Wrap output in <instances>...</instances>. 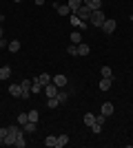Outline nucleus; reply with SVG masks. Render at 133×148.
Wrapping results in <instances>:
<instances>
[{
	"mask_svg": "<svg viewBox=\"0 0 133 148\" xmlns=\"http://www.w3.org/2000/svg\"><path fill=\"white\" fill-rule=\"evenodd\" d=\"M104 13H102V9H95V11H91V18H89V22H91V25L93 27H102L104 25Z\"/></svg>",
	"mask_w": 133,
	"mask_h": 148,
	"instance_id": "nucleus-1",
	"label": "nucleus"
},
{
	"mask_svg": "<svg viewBox=\"0 0 133 148\" xmlns=\"http://www.w3.org/2000/svg\"><path fill=\"white\" fill-rule=\"evenodd\" d=\"M115 27H118V25H115V20H113V18H107V20H104V25H102L100 29L104 31L107 36H111V33L115 31Z\"/></svg>",
	"mask_w": 133,
	"mask_h": 148,
	"instance_id": "nucleus-2",
	"label": "nucleus"
},
{
	"mask_svg": "<svg viewBox=\"0 0 133 148\" xmlns=\"http://www.w3.org/2000/svg\"><path fill=\"white\" fill-rule=\"evenodd\" d=\"M73 13H76V16H78L80 20H82V22H84V20H89V18H91V9H89L87 5H82L80 9H76Z\"/></svg>",
	"mask_w": 133,
	"mask_h": 148,
	"instance_id": "nucleus-3",
	"label": "nucleus"
},
{
	"mask_svg": "<svg viewBox=\"0 0 133 148\" xmlns=\"http://www.w3.org/2000/svg\"><path fill=\"white\" fill-rule=\"evenodd\" d=\"M51 82H53V84H56L58 88H64V86H67V75L58 73V75H56V77H53V80H51Z\"/></svg>",
	"mask_w": 133,
	"mask_h": 148,
	"instance_id": "nucleus-4",
	"label": "nucleus"
},
{
	"mask_svg": "<svg viewBox=\"0 0 133 148\" xmlns=\"http://www.w3.org/2000/svg\"><path fill=\"white\" fill-rule=\"evenodd\" d=\"M44 93H47V97H56L58 95V86L53 84V82H49V84L44 86Z\"/></svg>",
	"mask_w": 133,
	"mask_h": 148,
	"instance_id": "nucleus-5",
	"label": "nucleus"
},
{
	"mask_svg": "<svg viewBox=\"0 0 133 148\" xmlns=\"http://www.w3.org/2000/svg\"><path fill=\"white\" fill-rule=\"evenodd\" d=\"M82 5H87L91 11H95V9H102V2H100V0H82Z\"/></svg>",
	"mask_w": 133,
	"mask_h": 148,
	"instance_id": "nucleus-6",
	"label": "nucleus"
},
{
	"mask_svg": "<svg viewBox=\"0 0 133 148\" xmlns=\"http://www.w3.org/2000/svg\"><path fill=\"white\" fill-rule=\"evenodd\" d=\"M9 95H11V97H20V95H22V86H20V84H11V86H9Z\"/></svg>",
	"mask_w": 133,
	"mask_h": 148,
	"instance_id": "nucleus-7",
	"label": "nucleus"
},
{
	"mask_svg": "<svg viewBox=\"0 0 133 148\" xmlns=\"http://www.w3.org/2000/svg\"><path fill=\"white\" fill-rule=\"evenodd\" d=\"M56 11L60 13V16H71V9H69V5H56Z\"/></svg>",
	"mask_w": 133,
	"mask_h": 148,
	"instance_id": "nucleus-8",
	"label": "nucleus"
},
{
	"mask_svg": "<svg viewBox=\"0 0 133 148\" xmlns=\"http://www.w3.org/2000/svg\"><path fill=\"white\" fill-rule=\"evenodd\" d=\"M69 144V135H58V139H56V148H64Z\"/></svg>",
	"mask_w": 133,
	"mask_h": 148,
	"instance_id": "nucleus-9",
	"label": "nucleus"
},
{
	"mask_svg": "<svg viewBox=\"0 0 133 148\" xmlns=\"http://www.w3.org/2000/svg\"><path fill=\"white\" fill-rule=\"evenodd\" d=\"M102 115H104V117L113 115V104H111V102H104V104H102Z\"/></svg>",
	"mask_w": 133,
	"mask_h": 148,
	"instance_id": "nucleus-10",
	"label": "nucleus"
},
{
	"mask_svg": "<svg viewBox=\"0 0 133 148\" xmlns=\"http://www.w3.org/2000/svg\"><path fill=\"white\" fill-rule=\"evenodd\" d=\"M69 40H71V44H80L82 42V33H80V31H71Z\"/></svg>",
	"mask_w": 133,
	"mask_h": 148,
	"instance_id": "nucleus-11",
	"label": "nucleus"
},
{
	"mask_svg": "<svg viewBox=\"0 0 133 148\" xmlns=\"http://www.w3.org/2000/svg\"><path fill=\"white\" fill-rule=\"evenodd\" d=\"M36 128H38V122H27V124H22V130H25V133H36Z\"/></svg>",
	"mask_w": 133,
	"mask_h": 148,
	"instance_id": "nucleus-12",
	"label": "nucleus"
},
{
	"mask_svg": "<svg viewBox=\"0 0 133 148\" xmlns=\"http://www.w3.org/2000/svg\"><path fill=\"white\" fill-rule=\"evenodd\" d=\"M111 84H113V77H102V80H100V88H102V91H109Z\"/></svg>",
	"mask_w": 133,
	"mask_h": 148,
	"instance_id": "nucleus-13",
	"label": "nucleus"
},
{
	"mask_svg": "<svg viewBox=\"0 0 133 148\" xmlns=\"http://www.w3.org/2000/svg\"><path fill=\"white\" fill-rule=\"evenodd\" d=\"M58 102H60V104H64V102H67V99H69V93L64 91V88H58Z\"/></svg>",
	"mask_w": 133,
	"mask_h": 148,
	"instance_id": "nucleus-14",
	"label": "nucleus"
},
{
	"mask_svg": "<svg viewBox=\"0 0 133 148\" xmlns=\"http://www.w3.org/2000/svg\"><path fill=\"white\" fill-rule=\"evenodd\" d=\"M11 75V66L9 64H5V66H0V80H7Z\"/></svg>",
	"mask_w": 133,
	"mask_h": 148,
	"instance_id": "nucleus-15",
	"label": "nucleus"
},
{
	"mask_svg": "<svg viewBox=\"0 0 133 148\" xmlns=\"http://www.w3.org/2000/svg\"><path fill=\"white\" fill-rule=\"evenodd\" d=\"M89 51H91V49H89L87 42H80V44H78V56H89Z\"/></svg>",
	"mask_w": 133,
	"mask_h": 148,
	"instance_id": "nucleus-16",
	"label": "nucleus"
},
{
	"mask_svg": "<svg viewBox=\"0 0 133 148\" xmlns=\"http://www.w3.org/2000/svg\"><path fill=\"white\" fill-rule=\"evenodd\" d=\"M40 91H44V86L40 84V80L36 77V80L31 82V93H40Z\"/></svg>",
	"mask_w": 133,
	"mask_h": 148,
	"instance_id": "nucleus-17",
	"label": "nucleus"
},
{
	"mask_svg": "<svg viewBox=\"0 0 133 148\" xmlns=\"http://www.w3.org/2000/svg\"><path fill=\"white\" fill-rule=\"evenodd\" d=\"M71 16H73V18H71V25L76 27V29H84V22H82V20L78 18L76 13H71Z\"/></svg>",
	"mask_w": 133,
	"mask_h": 148,
	"instance_id": "nucleus-18",
	"label": "nucleus"
},
{
	"mask_svg": "<svg viewBox=\"0 0 133 148\" xmlns=\"http://www.w3.org/2000/svg\"><path fill=\"white\" fill-rule=\"evenodd\" d=\"M2 144H5V146H13V144H16V135L7 133V135H5V139H2Z\"/></svg>",
	"mask_w": 133,
	"mask_h": 148,
	"instance_id": "nucleus-19",
	"label": "nucleus"
},
{
	"mask_svg": "<svg viewBox=\"0 0 133 148\" xmlns=\"http://www.w3.org/2000/svg\"><path fill=\"white\" fill-rule=\"evenodd\" d=\"M13 146H16V148H25V146H27V142H25V133L16 137V144H13Z\"/></svg>",
	"mask_w": 133,
	"mask_h": 148,
	"instance_id": "nucleus-20",
	"label": "nucleus"
},
{
	"mask_svg": "<svg viewBox=\"0 0 133 148\" xmlns=\"http://www.w3.org/2000/svg\"><path fill=\"white\" fill-rule=\"evenodd\" d=\"M67 5H69L71 11H76V9H80V7H82V0H69Z\"/></svg>",
	"mask_w": 133,
	"mask_h": 148,
	"instance_id": "nucleus-21",
	"label": "nucleus"
},
{
	"mask_svg": "<svg viewBox=\"0 0 133 148\" xmlns=\"http://www.w3.org/2000/svg\"><path fill=\"white\" fill-rule=\"evenodd\" d=\"M100 73H102V77H113V69L111 66H102Z\"/></svg>",
	"mask_w": 133,
	"mask_h": 148,
	"instance_id": "nucleus-22",
	"label": "nucleus"
},
{
	"mask_svg": "<svg viewBox=\"0 0 133 148\" xmlns=\"http://www.w3.org/2000/svg\"><path fill=\"white\" fill-rule=\"evenodd\" d=\"M27 115H29V122H38V119H40V113L36 111V108H31V111L27 113Z\"/></svg>",
	"mask_w": 133,
	"mask_h": 148,
	"instance_id": "nucleus-23",
	"label": "nucleus"
},
{
	"mask_svg": "<svg viewBox=\"0 0 133 148\" xmlns=\"http://www.w3.org/2000/svg\"><path fill=\"white\" fill-rule=\"evenodd\" d=\"M7 49L11 51V53H16V51H20V42H18V40H13V42L7 44Z\"/></svg>",
	"mask_w": 133,
	"mask_h": 148,
	"instance_id": "nucleus-24",
	"label": "nucleus"
},
{
	"mask_svg": "<svg viewBox=\"0 0 133 148\" xmlns=\"http://www.w3.org/2000/svg\"><path fill=\"white\" fill-rule=\"evenodd\" d=\"M38 80H40V84H42V86H47V84L51 82V77H49V73H40Z\"/></svg>",
	"mask_w": 133,
	"mask_h": 148,
	"instance_id": "nucleus-25",
	"label": "nucleus"
},
{
	"mask_svg": "<svg viewBox=\"0 0 133 148\" xmlns=\"http://www.w3.org/2000/svg\"><path fill=\"white\" fill-rule=\"evenodd\" d=\"M47 106H49V108H58V106H60L58 97H47Z\"/></svg>",
	"mask_w": 133,
	"mask_h": 148,
	"instance_id": "nucleus-26",
	"label": "nucleus"
},
{
	"mask_svg": "<svg viewBox=\"0 0 133 148\" xmlns=\"http://www.w3.org/2000/svg\"><path fill=\"white\" fill-rule=\"evenodd\" d=\"M56 139H58V137L49 135V137H47V139H44V146H47V148H53V146H56Z\"/></svg>",
	"mask_w": 133,
	"mask_h": 148,
	"instance_id": "nucleus-27",
	"label": "nucleus"
},
{
	"mask_svg": "<svg viewBox=\"0 0 133 148\" xmlns=\"http://www.w3.org/2000/svg\"><path fill=\"white\" fill-rule=\"evenodd\" d=\"M93 122H95V115H93V113H84V124H87V126H91Z\"/></svg>",
	"mask_w": 133,
	"mask_h": 148,
	"instance_id": "nucleus-28",
	"label": "nucleus"
},
{
	"mask_svg": "<svg viewBox=\"0 0 133 148\" xmlns=\"http://www.w3.org/2000/svg\"><path fill=\"white\" fill-rule=\"evenodd\" d=\"M91 130H93L95 135H100V133H102V124L100 122H93V124H91Z\"/></svg>",
	"mask_w": 133,
	"mask_h": 148,
	"instance_id": "nucleus-29",
	"label": "nucleus"
},
{
	"mask_svg": "<svg viewBox=\"0 0 133 148\" xmlns=\"http://www.w3.org/2000/svg\"><path fill=\"white\" fill-rule=\"evenodd\" d=\"M67 53H69V56H78V44H69V47H67Z\"/></svg>",
	"mask_w": 133,
	"mask_h": 148,
	"instance_id": "nucleus-30",
	"label": "nucleus"
},
{
	"mask_svg": "<svg viewBox=\"0 0 133 148\" xmlns=\"http://www.w3.org/2000/svg\"><path fill=\"white\" fill-rule=\"evenodd\" d=\"M20 86H22V91H31V80H22Z\"/></svg>",
	"mask_w": 133,
	"mask_h": 148,
	"instance_id": "nucleus-31",
	"label": "nucleus"
},
{
	"mask_svg": "<svg viewBox=\"0 0 133 148\" xmlns=\"http://www.w3.org/2000/svg\"><path fill=\"white\" fill-rule=\"evenodd\" d=\"M29 122V115H27V113H20L18 115V124H27Z\"/></svg>",
	"mask_w": 133,
	"mask_h": 148,
	"instance_id": "nucleus-32",
	"label": "nucleus"
},
{
	"mask_svg": "<svg viewBox=\"0 0 133 148\" xmlns=\"http://www.w3.org/2000/svg\"><path fill=\"white\" fill-rule=\"evenodd\" d=\"M29 95H31V91H22V95H20V97H22V99H29Z\"/></svg>",
	"mask_w": 133,
	"mask_h": 148,
	"instance_id": "nucleus-33",
	"label": "nucleus"
},
{
	"mask_svg": "<svg viewBox=\"0 0 133 148\" xmlns=\"http://www.w3.org/2000/svg\"><path fill=\"white\" fill-rule=\"evenodd\" d=\"M33 2H36V5H44V2H47V0H33Z\"/></svg>",
	"mask_w": 133,
	"mask_h": 148,
	"instance_id": "nucleus-34",
	"label": "nucleus"
},
{
	"mask_svg": "<svg viewBox=\"0 0 133 148\" xmlns=\"http://www.w3.org/2000/svg\"><path fill=\"white\" fill-rule=\"evenodd\" d=\"M2 36H5V31H2V27H0V38H2Z\"/></svg>",
	"mask_w": 133,
	"mask_h": 148,
	"instance_id": "nucleus-35",
	"label": "nucleus"
},
{
	"mask_svg": "<svg viewBox=\"0 0 133 148\" xmlns=\"http://www.w3.org/2000/svg\"><path fill=\"white\" fill-rule=\"evenodd\" d=\"M13 2H22V0H13Z\"/></svg>",
	"mask_w": 133,
	"mask_h": 148,
	"instance_id": "nucleus-36",
	"label": "nucleus"
},
{
	"mask_svg": "<svg viewBox=\"0 0 133 148\" xmlns=\"http://www.w3.org/2000/svg\"><path fill=\"white\" fill-rule=\"evenodd\" d=\"M131 22H133V13H131Z\"/></svg>",
	"mask_w": 133,
	"mask_h": 148,
	"instance_id": "nucleus-37",
	"label": "nucleus"
}]
</instances>
